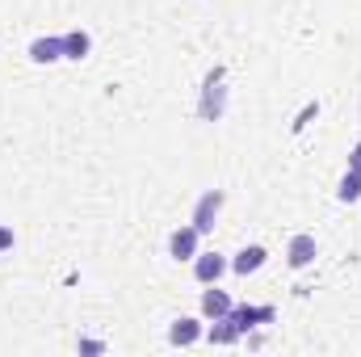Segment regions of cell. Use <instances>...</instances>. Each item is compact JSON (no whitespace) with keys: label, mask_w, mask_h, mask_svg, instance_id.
Returning <instances> with one entry per match:
<instances>
[{"label":"cell","mask_w":361,"mask_h":357,"mask_svg":"<svg viewBox=\"0 0 361 357\" xmlns=\"http://www.w3.org/2000/svg\"><path fill=\"white\" fill-rule=\"evenodd\" d=\"M219 210H223V189H206V193L197 198V206H193V219H189V223H193L202 236H210V231H214Z\"/></svg>","instance_id":"obj_1"},{"label":"cell","mask_w":361,"mask_h":357,"mask_svg":"<svg viewBox=\"0 0 361 357\" xmlns=\"http://www.w3.org/2000/svg\"><path fill=\"white\" fill-rule=\"evenodd\" d=\"M227 320H231V324L240 328V337H244V332H252V328H261V324H273V320H277V311H273V307H248V303H244V307H235V303H231Z\"/></svg>","instance_id":"obj_2"},{"label":"cell","mask_w":361,"mask_h":357,"mask_svg":"<svg viewBox=\"0 0 361 357\" xmlns=\"http://www.w3.org/2000/svg\"><path fill=\"white\" fill-rule=\"evenodd\" d=\"M197 240H202V231L193 223H180L177 231L169 236V257L173 261H193L197 257Z\"/></svg>","instance_id":"obj_3"},{"label":"cell","mask_w":361,"mask_h":357,"mask_svg":"<svg viewBox=\"0 0 361 357\" xmlns=\"http://www.w3.org/2000/svg\"><path fill=\"white\" fill-rule=\"evenodd\" d=\"M206 337V328H202V320H193V315H180L169 324V345H177V349H189V345H197Z\"/></svg>","instance_id":"obj_4"},{"label":"cell","mask_w":361,"mask_h":357,"mask_svg":"<svg viewBox=\"0 0 361 357\" xmlns=\"http://www.w3.org/2000/svg\"><path fill=\"white\" fill-rule=\"evenodd\" d=\"M227 269H231V261H227L223 253H197V257H193V277H197L202 286L219 282V277H223Z\"/></svg>","instance_id":"obj_5"},{"label":"cell","mask_w":361,"mask_h":357,"mask_svg":"<svg viewBox=\"0 0 361 357\" xmlns=\"http://www.w3.org/2000/svg\"><path fill=\"white\" fill-rule=\"evenodd\" d=\"M202 118L219 122L223 118V68H214L206 76V92H202Z\"/></svg>","instance_id":"obj_6"},{"label":"cell","mask_w":361,"mask_h":357,"mask_svg":"<svg viewBox=\"0 0 361 357\" xmlns=\"http://www.w3.org/2000/svg\"><path fill=\"white\" fill-rule=\"evenodd\" d=\"M269 261V253L261 248V244H244L235 257H231V273H240V277H252V273H261Z\"/></svg>","instance_id":"obj_7"},{"label":"cell","mask_w":361,"mask_h":357,"mask_svg":"<svg viewBox=\"0 0 361 357\" xmlns=\"http://www.w3.org/2000/svg\"><path fill=\"white\" fill-rule=\"evenodd\" d=\"M315 257H319L315 236H294V240H290V248H286V265H290V269H307Z\"/></svg>","instance_id":"obj_8"},{"label":"cell","mask_w":361,"mask_h":357,"mask_svg":"<svg viewBox=\"0 0 361 357\" xmlns=\"http://www.w3.org/2000/svg\"><path fill=\"white\" fill-rule=\"evenodd\" d=\"M231 311V294L219 290V282H210V290H202V315L206 320H223Z\"/></svg>","instance_id":"obj_9"},{"label":"cell","mask_w":361,"mask_h":357,"mask_svg":"<svg viewBox=\"0 0 361 357\" xmlns=\"http://www.w3.org/2000/svg\"><path fill=\"white\" fill-rule=\"evenodd\" d=\"M30 59H34V63H59V59H63V34H59V38H47V34L34 38V42H30Z\"/></svg>","instance_id":"obj_10"},{"label":"cell","mask_w":361,"mask_h":357,"mask_svg":"<svg viewBox=\"0 0 361 357\" xmlns=\"http://www.w3.org/2000/svg\"><path fill=\"white\" fill-rule=\"evenodd\" d=\"M89 51H92V38L85 34V30H68L63 34V59H89Z\"/></svg>","instance_id":"obj_11"},{"label":"cell","mask_w":361,"mask_h":357,"mask_svg":"<svg viewBox=\"0 0 361 357\" xmlns=\"http://www.w3.org/2000/svg\"><path fill=\"white\" fill-rule=\"evenodd\" d=\"M206 341H210V345H235V341H240V328L223 315V320H214V324L206 328Z\"/></svg>","instance_id":"obj_12"},{"label":"cell","mask_w":361,"mask_h":357,"mask_svg":"<svg viewBox=\"0 0 361 357\" xmlns=\"http://www.w3.org/2000/svg\"><path fill=\"white\" fill-rule=\"evenodd\" d=\"M336 198H341V202H357V198H361V173H357V169H349V173L341 177Z\"/></svg>","instance_id":"obj_13"},{"label":"cell","mask_w":361,"mask_h":357,"mask_svg":"<svg viewBox=\"0 0 361 357\" xmlns=\"http://www.w3.org/2000/svg\"><path fill=\"white\" fill-rule=\"evenodd\" d=\"M315 114H319V101H311V105H302V114L294 118V131H302V126H307V122H311Z\"/></svg>","instance_id":"obj_14"},{"label":"cell","mask_w":361,"mask_h":357,"mask_svg":"<svg viewBox=\"0 0 361 357\" xmlns=\"http://www.w3.org/2000/svg\"><path fill=\"white\" fill-rule=\"evenodd\" d=\"M13 248V227H0V253H8Z\"/></svg>","instance_id":"obj_15"},{"label":"cell","mask_w":361,"mask_h":357,"mask_svg":"<svg viewBox=\"0 0 361 357\" xmlns=\"http://www.w3.org/2000/svg\"><path fill=\"white\" fill-rule=\"evenodd\" d=\"M80 353H105V345L101 341H80Z\"/></svg>","instance_id":"obj_16"},{"label":"cell","mask_w":361,"mask_h":357,"mask_svg":"<svg viewBox=\"0 0 361 357\" xmlns=\"http://www.w3.org/2000/svg\"><path fill=\"white\" fill-rule=\"evenodd\" d=\"M349 169H357V173H361V143L349 152Z\"/></svg>","instance_id":"obj_17"}]
</instances>
